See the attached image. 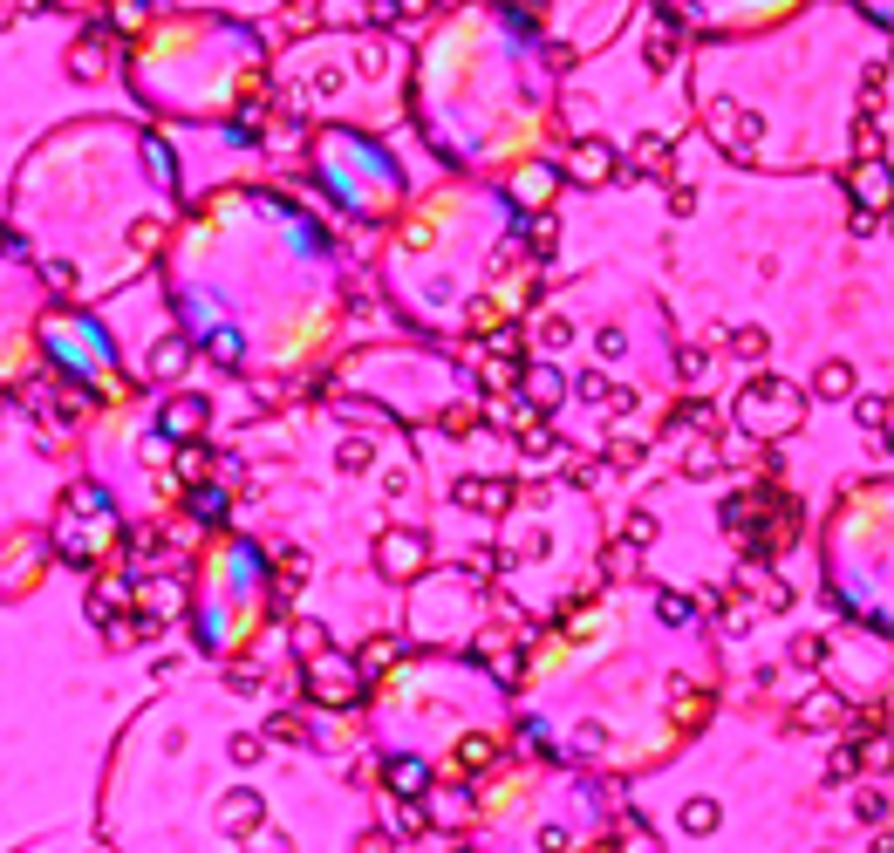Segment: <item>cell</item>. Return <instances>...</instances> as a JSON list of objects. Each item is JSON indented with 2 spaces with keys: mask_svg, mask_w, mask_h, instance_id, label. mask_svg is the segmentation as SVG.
I'll return each mask as SVG.
<instances>
[{
  "mask_svg": "<svg viewBox=\"0 0 894 853\" xmlns=\"http://www.w3.org/2000/svg\"><path fill=\"white\" fill-rule=\"evenodd\" d=\"M301 669H308V690L328 703V710H355V703L369 697V676H362L355 662H342L335 649H328V656H314V662H301Z\"/></svg>",
  "mask_w": 894,
  "mask_h": 853,
  "instance_id": "1",
  "label": "cell"
},
{
  "mask_svg": "<svg viewBox=\"0 0 894 853\" xmlns=\"http://www.w3.org/2000/svg\"><path fill=\"white\" fill-rule=\"evenodd\" d=\"M424 567H430L424 533H410V526H389L383 540H376V574H383V581H417Z\"/></svg>",
  "mask_w": 894,
  "mask_h": 853,
  "instance_id": "2",
  "label": "cell"
},
{
  "mask_svg": "<svg viewBox=\"0 0 894 853\" xmlns=\"http://www.w3.org/2000/svg\"><path fill=\"white\" fill-rule=\"evenodd\" d=\"M451 499L465 505V512H478V519H506L512 499H519V485H512V478H458Z\"/></svg>",
  "mask_w": 894,
  "mask_h": 853,
  "instance_id": "3",
  "label": "cell"
},
{
  "mask_svg": "<svg viewBox=\"0 0 894 853\" xmlns=\"http://www.w3.org/2000/svg\"><path fill=\"white\" fill-rule=\"evenodd\" d=\"M847 717H854V710H847V697H840V690H826V683H819L813 697L792 710V724H799V731H840Z\"/></svg>",
  "mask_w": 894,
  "mask_h": 853,
  "instance_id": "4",
  "label": "cell"
},
{
  "mask_svg": "<svg viewBox=\"0 0 894 853\" xmlns=\"http://www.w3.org/2000/svg\"><path fill=\"white\" fill-rule=\"evenodd\" d=\"M574 178H581V185H615V178H622L615 144H608V137H581V151H574Z\"/></svg>",
  "mask_w": 894,
  "mask_h": 853,
  "instance_id": "5",
  "label": "cell"
},
{
  "mask_svg": "<svg viewBox=\"0 0 894 853\" xmlns=\"http://www.w3.org/2000/svg\"><path fill=\"white\" fill-rule=\"evenodd\" d=\"M519 389H526V403H533L540 417H553V410L567 403V369H553V362H533V369L519 376Z\"/></svg>",
  "mask_w": 894,
  "mask_h": 853,
  "instance_id": "6",
  "label": "cell"
},
{
  "mask_svg": "<svg viewBox=\"0 0 894 853\" xmlns=\"http://www.w3.org/2000/svg\"><path fill=\"white\" fill-rule=\"evenodd\" d=\"M205 417H212V410H205V396H171V403H164V417H157V430H164L171 444H192L198 430H205Z\"/></svg>",
  "mask_w": 894,
  "mask_h": 853,
  "instance_id": "7",
  "label": "cell"
},
{
  "mask_svg": "<svg viewBox=\"0 0 894 853\" xmlns=\"http://www.w3.org/2000/svg\"><path fill=\"white\" fill-rule=\"evenodd\" d=\"M253 826H267L260 792H226V799H219V833H226V840H246Z\"/></svg>",
  "mask_w": 894,
  "mask_h": 853,
  "instance_id": "8",
  "label": "cell"
},
{
  "mask_svg": "<svg viewBox=\"0 0 894 853\" xmlns=\"http://www.w3.org/2000/svg\"><path fill=\"white\" fill-rule=\"evenodd\" d=\"M813 396H819V403H854V396H860V376H854V362H819V376H813Z\"/></svg>",
  "mask_w": 894,
  "mask_h": 853,
  "instance_id": "9",
  "label": "cell"
},
{
  "mask_svg": "<svg viewBox=\"0 0 894 853\" xmlns=\"http://www.w3.org/2000/svg\"><path fill=\"white\" fill-rule=\"evenodd\" d=\"M383 778H389V792H396V799H424V792H430V765H424V758H389Z\"/></svg>",
  "mask_w": 894,
  "mask_h": 853,
  "instance_id": "10",
  "label": "cell"
},
{
  "mask_svg": "<svg viewBox=\"0 0 894 853\" xmlns=\"http://www.w3.org/2000/svg\"><path fill=\"white\" fill-rule=\"evenodd\" d=\"M103 69H110V41H103V28H96V35H82V41H76V55H69V76H76V82H96Z\"/></svg>",
  "mask_w": 894,
  "mask_h": 853,
  "instance_id": "11",
  "label": "cell"
},
{
  "mask_svg": "<svg viewBox=\"0 0 894 853\" xmlns=\"http://www.w3.org/2000/svg\"><path fill=\"white\" fill-rule=\"evenodd\" d=\"M451 758H458V772H465V778H478V772H492V765H499V744H492V737H458V751H451Z\"/></svg>",
  "mask_w": 894,
  "mask_h": 853,
  "instance_id": "12",
  "label": "cell"
},
{
  "mask_svg": "<svg viewBox=\"0 0 894 853\" xmlns=\"http://www.w3.org/2000/svg\"><path fill=\"white\" fill-rule=\"evenodd\" d=\"M676 826H683V833H717V826H724V806H717V799H683V806H676Z\"/></svg>",
  "mask_w": 894,
  "mask_h": 853,
  "instance_id": "13",
  "label": "cell"
},
{
  "mask_svg": "<svg viewBox=\"0 0 894 853\" xmlns=\"http://www.w3.org/2000/svg\"><path fill=\"white\" fill-rule=\"evenodd\" d=\"M287 642H294V656H301V662L328 656V628H321L314 615H301V621H294V628H287Z\"/></svg>",
  "mask_w": 894,
  "mask_h": 853,
  "instance_id": "14",
  "label": "cell"
},
{
  "mask_svg": "<svg viewBox=\"0 0 894 853\" xmlns=\"http://www.w3.org/2000/svg\"><path fill=\"white\" fill-rule=\"evenodd\" d=\"M635 171H642V178H662V171H669V137L642 130V137H635Z\"/></svg>",
  "mask_w": 894,
  "mask_h": 853,
  "instance_id": "15",
  "label": "cell"
},
{
  "mask_svg": "<svg viewBox=\"0 0 894 853\" xmlns=\"http://www.w3.org/2000/svg\"><path fill=\"white\" fill-rule=\"evenodd\" d=\"M185 362H192V342H185V335H164L151 349V376H178Z\"/></svg>",
  "mask_w": 894,
  "mask_h": 853,
  "instance_id": "16",
  "label": "cell"
},
{
  "mask_svg": "<svg viewBox=\"0 0 894 853\" xmlns=\"http://www.w3.org/2000/svg\"><path fill=\"white\" fill-rule=\"evenodd\" d=\"M826 649H833L826 635H792V649H785V656H792V669H806V676H819V669H826Z\"/></svg>",
  "mask_w": 894,
  "mask_h": 853,
  "instance_id": "17",
  "label": "cell"
},
{
  "mask_svg": "<svg viewBox=\"0 0 894 853\" xmlns=\"http://www.w3.org/2000/svg\"><path fill=\"white\" fill-rule=\"evenodd\" d=\"M724 349L738 355V362H765V349H772V342H765V328H751V321H744V328H731V335H724Z\"/></svg>",
  "mask_w": 894,
  "mask_h": 853,
  "instance_id": "18",
  "label": "cell"
},
{
  "mask_svg": "<svg viewBox=\"0 0 894 853\" xmlns=\"http://www.w3.org/2000/svg\"><path fill=\"white\" fill-rule=\"evenodd\" d=\"M123 601H130V587H123V581H103L96 594H89V621H96V628H103V621H117Z\"/></svg>",
  "mask_w": 894,
  "mask_h": 853,
  "instance_id": "19",
  "label": "cell"
},
{
  "mask_svg": "<svg viewBox=\"0 0 894 853\" xmlns=\"http://www.w3.org/2000/svg\"><path fill=\"white\" fill-rule=\"evenodd\" d=\"M676 430H697V437H710L717 430V410L703 403V396H690V403H676V417H669Z\"/></svg>",
  "mask_w": 894,
  "mask_h": 853,
  "instance_id": "20",
  "label": "cell"
},
{
  "mask_svg": "<svg viewBox=\"0 0 894 853\" xmlns=\"http://www.w3.org/2000/svg\"><path fill=\"white\" fill-rule=\"evenodd\" d=\"M376 465V451H369V437H342V451H335V471H349V478H362V471Z\"/></svg>",
  "mask_w": 894,
  "mask_h": 853,
  "instance_id": "21",
  "label": "cell"
},
{
  "mask_svg": "<svg viewBox=\"0 0 894 853\" xmlns=\"http://www.w3.org/2000/svg\"><path fill=\"white\" fill-rule=\"evenodd\" d=\"M622 546L649 553V546H656V512H628V519H622Z\"/></svg>",
  "mask_w": 894,
  "mask_h": 853,
  "instance_id": "22",
  "label": "cell"
},
{
  "mask_svg": "<svg viewBox=\"0 0 894 853\" xmlns=\"http://www.w3.org/2000/svg\"><path fill=\"white\" fill-rule=\"evenodd\" d=\"M437 424H444V437H471V430L485 424V410H478V403H451Z\"/></svg>",
  "mask_w": 894,
  "mask_h": 853,
  "instance_id": "23",
  "label": "cell"
},
{
  "mask_svg": "<svg viewBox=\"0 0 894 853\" xmlns=\"http://www.w3.org/2000/svg\"><path fill=\"white\" fill-rule=\"evenodd\" d=\"M389 662H403V635H376V642L362 649V662H355V669H389Z\"/></svg>",
  "mask_w": 894,
  "mask_h": 853,
  "instance_id": "24",
  "label": "cell"
},
{
  "mask_svg": "<svg viewBox=\"0 0 894 853\" xmlns=\"http://www.w3.org/2000/svg\"><path fill=\"white\" fill-rule=\"evenodd\" d=\"M239 853H294V840H287L280 826H253V833L239 840Z\"/></svg>",
  "mask_w": 894,
  "mask_h": 853,
  "instance_id": "25",
  "label": "cell"
},
{
  "mask_svg": "<svg viewBox=\"0 0 894 853\" xmlns=\"http://www.w3.org/2000/svg\"><path fill=\"white\" fill-rule=\"evenodd\" d=\"M567 342H574V321H567V314H540V349L560 355Z\"/></svg>",
  "mask_w": 894,
  "mask_h": 853,
  "instance_id": "26",
  "label": "cell"
},
{
  "mask_svg": "<svg viewBox=\"0 0 894 853\" xmlns=\"http://www.w3.org/2000/svg\"><path fill=\"white\" fill-rule=\"evenodd\" d=\"M854 417H860L867 437H881L888 430V396H854Z\"/></svg>",
  "mask_w": 894,
  "mask_h": 853,
  "instance_id": "27",
  "label": "cell"
},
{
  "mask_svg": "<svg viewBox=\"0 0 894 853\" xmlns=\"http://www.w3.org/2000/svg\"><path fill=\"white\" fill-rule=\"evenodd\" d=\"M260 737H267V744H308V724H301L294 710H280V717H273V724H267Z\"/></svg>",
  "mask_w": 894,
  "mask_h": 853,
  "instance_id": "28",
  "label": "cell"
},
{
  "mask_svg": "<svg viewBox=\"0 0 894 853\" xmlns=\"http://www.w3.org/2000/svg\"><path fill=\"white\" fill-rule=\"evenodd\" d=\"M430 819H437V826H465V792H458V785H444V792H437V813H430Z\"/></svg>",
  "mask_w": 894,
  "mask_h": 853,
  "instance_id": "29",
  "label": "cell"
},
{
  "mask_svg": "<svg viewBox=\"0 0 894 853\" xmlns=\"http://www.w3.org/2000/svg\"><path fill=\"white\" fill-rule=\"evenodd\" d=\"M226 758H233V765H260V758H267V737H260V731H239L233 744H226Z\"/></svg>",
  "mask_w": 894,
  "mask_h": 853,
  "instance_id": "30",
  "label": "cell"
},
{
  "mask_svg": "<svg viewBox=\"0 0 894 853\" xmlns=\"http://www.w3.org/2000/svg\"><path fill=\"white\" fill-rule=\"evenodd\" d=\"M642 458H649V444H642V437H615V444H608V465H615V471H635Z\"/></svg>",
  "mask_w": 894,
  "mask_h": 853,
  "instance_id": "31",
  "label": "cell"
},
{
  "mask_svg": "<svg viewBox=\"0 0 894 853\" xmlns=\"http://www.w3.org/2000/svg\"><path fill=\"white\" fill-rule=\"evenodd\" d=\"M676 369H683V383H703V369H710V349H703V342H683V349H676Z\"/></svg>",
  "mask_w": 894,
  "mask_h": 853,
  "instance_id": "32",
  "label": "cell"
},
{
  "mask_svg": "<svg viewBox=\"0 0 894 853\" xmlns=\"http://www.w3.org/2000/svg\"><path fill=\"white\" fill-rule=\"evenodd\" d=\"M888 157V137H881V117H867L860 123V164H881Z\"/></svg>",
  "mask_w": 894,
  "mask_h": 853,
  "instance_id": "33",
  "label": "cell"
},
{
  "mask_svg": "<svg viewBox=\"0 0 894 853\" xmlns=\"http://www.w3.org/2000/svg\"><path fill=\"white\" fill-rule=\"evenodd\" d=\"M860 89H867V117H881V96H888V69H881V62H867Z\"/></svg>",
  "mask_w": 894,
  "mask_h": 853,
  "instance_id": "34",
  "label": "cell"
},
{
  "mask_svg": "<svg viewBox=\"0 0 894 853\" xmlns=\"http://www.w3.org/2000/svg\"><path fill=\"white\" fill-rule=\"evenodd\" d=\"M881 819H888V792H881V785H867V792H860V826H874V833H881Z\"/></svg>",
  "mask_w": 894,
  "mask_h": 853,
  "instance_id": "35",
  "label": "cell"
},
{
  "mask_svg": "<svg viewBox=\"0 0 894 853\" xmlns=\"http://www.w3.org/2000/svg\"><path fill=\"white\" fill-rule=\"evenodd\" d=\"M676 62V28H656L649 35V69H669Z\"/></svg>",
  "mask_w": 894,
  "mask_h": 853,
  "instance_id": "36",
  "label": "cell"
},
{
  "mask_svg": "<svg viewBox=\"0 0 894 853\" xmlns=\"http://www.w3.org/2000/svg\"><path fill=\"white\" fill-rule=\"evenodd\" d=\"M574 396H581V403H601V396H608V376H601V369H581V376H574Z\"/></svg>",
  "mask_w": 894,
  "mask_h": 853,
  "instance_id": "37",
  "label": "cell"
},
{
  "mask_svg": "<svg viewBox=\"0 0 894 853\" xmlns=\"http://www.w3.org/2000/svg\"><path fill=\"white\" fill-rule=\"evenodd\" d=\"M342 82H349L342 69H314V82H308V89H314V103H335V96H342Z\"/></svg>",
  "mask_w": 894,
  "mask_h": 853,
  "instance_id": "38",
  "label": "cell"
},
{
  "mask_svg": "<svg viewBox=\"0 0 894 853\" xmlns=\"http://www.w3.org/2000/svg\"><path fill=\"white\" fill-rule=\"evenodd\" d=\"M854 772H860V744H840V751H833V765H826V778L840 785V778H854Z\"/></svg>",
  "mask_w": 894,
  "mask_h": 853,
  "instance_id": "39",
  "label": "cell"
},
{
  "mask_svg": "<svg viewBox=\"0 0 894 853\" xmlns=\"http://www.w3.org/2000/svg\"><path fill=\"white\" fill-rule=\"evenodd\" d=\"M41 280H48L55 294H76V267H69V260H48V267H41Z\"/></svg>",
  "mask_w": 894,
  "mask_h": 853,
  "instance_id": "40",
  "label": "cell"
},
{
  "mask_svg": "<svg viewBox=\"0 0 894 853\" xmlns=\"http://www.w3.org/2000/svg\"><path fill=\"white\" fill-rule=\"evenodd\" d=\"M656 615L669 621V628H683V621L697 615V608H690V601H683V594H662V601H656Z\"/></svg>",
  "mask_w": 894,
  "mask_h": 853,
  "instance_id": "41",
  "label": "cell"
},
{
  "mask_svg": "<svg viewBox=\"0 0 894 853\" xmlns=\"http://www.w3.org/2000/svg\"><path fill=\"white\" fill-rule=\"evenodd\" d=\"M560 485H601V465H594V458H574V465H567V478H560Z\"/></svg>",
  "mask_w": 894,
  "mask_h": 853,
  "instance_id": "42",
  "label": "cell"
},
{
  "mask_svg": "<svg viewBox=\"0 0 894 853\" xmlns=\"http://www.w3.org/2000/svg\"><path fill=\"white\" fill-rule=\"evenodd\" d=\"M485 389H492V396H499V389H519V369H512V362H492V369H485Z\"/></svg>",
  "mask_w": 894,
  "mask_h": 853,
  "instance_id": "43",
  "label": "cell"
},
{
  "mask_svg": "<svg viewBox=\"0 0 894 853\" xmlns=\"http://www.w3.org/2000/svg\"><path fill=\"white\" fill-rule=\"evenodd\" d=\"M355 69H362V76H383V41H362V55H355Z\"/></svg>",
  "mask_w": 894,
  "mask_h": 853,
  "instance_id": "44",
  "label": "cell"
},
{
  "mask_svg": "<svg viewBox=\"0 0 894 853\" xmlns=\"http://www.w3.org/2000/svg\"><path fill=\"white\" fill-rule=\"evenodd\" d=\"M226 683H233V690H260V669H253V662H233Z\"/></svg>",
  "mask_w": 894,
  "mask_h": 853,
  "instance_id": "45",
  "label": "cell"
},
{
  "mask_svg": "<svg viewBox=\"0 0 894 853\" xmlns=\"http://www.w3.org/2000/svg\"><path fill=\"white\" fill-rule=\"evenodd\" d=\"M847 226H854V239H867V233H874V226H881V205H860V212H854V219H847Z\"/></svg>",
  "mask_w": 894,
  "mask_h": 853,
  "instance_id": "46",
  "label": "cell"
},
{
  "mask_svg": "<svg viewBox=\"0 0 894 853\" xmlns=\"http://www.w3.org/2000/svg\"><path fill=\"white\" fill-rule=\"evenodd\" d=\"M178 478H205V451L185 444V451H178Z\"/></svg>",
  "mask_w": 894,
  "mask_h": 853,
  "instance_id": "47",
  "label": "cell"
},
{
  "mask_svg": "<svg viewBox=\"0 0 894 853\" xmlns=\"http://www.w3.org/2000/svg\"><path fill=\"white\" fill-rule=\"evenodd\" d=\"M553 239H560V226H553V219H533V253H553Z\"/></svg>",
  "mask_w": 894,
  "mask_h": 853,
  "instance_id": "48",
  "label": "cell"
},
{
  "mask_svg": "<svg viewBox=\"0 0 894 853\" xmlns=\"http://www.w3.org/2000/svg\"><path fill=\"white\" fill-rule=\"evenodd\" d=\"M690 205H697V192H690V185H669V212H676V219H690Z\"/></svg>",
  "mask_w": 894,
  "mask_h": 853,
  "instance_id": "49",
  "label": "cell"
},
{
  "mask_svg": "<svg viewBox=\"0 0 894 853\" xmlns=\"http://www.w3.org/2000/svg\"><path fill=\"white\" fill-rule=\"evenodd\" d=\"M594 349H601V355H622L628 335H622V328H601V335H594Z\"/></svg>",
  "mask_w": 894,
  "mask_h": 853,
  "instance_id": "50",
  "label": "cell"
},
{
  "mask_svg": "<svg viewBox=\"0 0 894 853\" xmlns=\"http://www.w3.org/2000/svg\"><path fill=\"white\" fill-rule=\"evenodd\" d=\"M287 21H321V0H287Z\"/></svg>",
  "mask_w": 894,
  "mask_h": 853,
  "instance_id": "51",
  "label": "cell"
},
{
  "mask_svg": "<svg viewBox=\"0 0 894 853\" xmlns=\"http://www.w3.org/2000/svg\"><path fill=\"white\" fill-rule=\"evenodd\" d=\"M540 847L546 853H567V826H540Z\"/></svg>",
  "mask_w": 894,
  "mask_h": 853,
  "instance_id": "52",
  "label": "cell"
},
{
  "mask_svg": "<svg viewBox=\"0 0 894 853\" xmlns=\"http://www.w3.org/2000/svg\"><path fill=\"white\" fill-rule=\"evenodd\" d=\"M403 14H430V0H403Z\"/></svg>",
  "mask_w": 894,
  "mask_h": 853,
  "instance_id": "53",
  "label": "cell"
},
{
  "mask_svg": "<svg viewBox=\"0 0 894 853\" xmlns=\"http://www.w3.org/2000/svg\"><path fill=\"white\" fill-rule=\"evenodd\" d=\"M0 253H7V226H0Z\"/></svg>",
  "mask_w": 894,
  "mask_h": 853,
  "instance_id": "54",
  "label": "cell"
}]
</instances>
